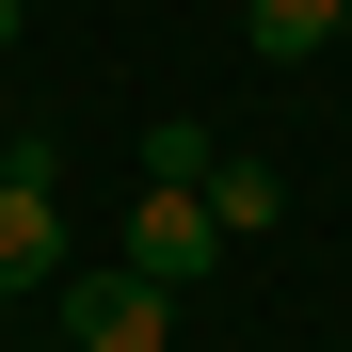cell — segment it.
Returning a JSON list of instances; mask_svg holds the SVG:
<instances>
[{
  "label": "cell",
  "instance_id": "obj_1",
  "mask_svg": "<svg viewBox=\"0 0 352 352\" xmlns=\"http://www.w3.org/2000/svg\"><path fill=\"white\" fill-rule=\"evenodd\" d=\"M176 336V288H144L129 256L112 272H65V352H160Z\"/></svg>",
  "mask_w": 352,
  "mask_h": 352
},
{
  "label": "cell",
  "instance_id": "obj_2",
  "mask_svg": "<svg viewBox=\"0 0 352 352\" xmlns=\"http://www.w3.org/2000/svg\"><path fill=\"white\" fill-rule=\"evenodd\" d=\"M129 272H144V288H192V272H224V224H208V192H144V208H129Z\"/></svg>",
  "mask_w": 352,
  "mask_h": 352
},
{
  "label": "cell",
  "instance_id": "obj_3",
  "mask_svg": "<svg viewBox=\"0 0 352 352\" xmlns=\"http://www.w3.org/2000/svg\"><path fill=\"white\" fill-rule=\"evenodd\" d=\"M48 272H65V208H48V176H0V305Z\"/></svg>",
  "mask_w": 352,
  "mask_h": 352
},
{
  "label": "cell",
  "instance_id": "obj_4",
  "mask_svg": "<svg viewBox=\"0 0 352 352\" xmlns=\"http://www.w3.org/2000/svg\"><path fill=\"white\" fill-rule=\"evenodd\" d=\"M336 32H352V0H241V48L256 65H320Z\"/></svg>",
  "mask_w": 352,
  "mask_h": 352
},
{
  "label": "cell",
  "instance_id": "obj_5",
  "mask_svg": "<svg viewBox=\"0 0 352 352\" xmlns=\"http://www.w3.org/2000/svg\"><path fill=\"white\" fill-rule=\"evenodd\" d=\"M208 224H224V241L288 224V176H272V160H208Z\"/></svg>",
  "mask_w": 352,
  "mask_h": 352
},
{
  "label": "cell",
  "instance_id": "obj_6",
  "mask_svg": "<svg viewBox=\"0 0 352 352\" xmlns=\"http://www.w3.org/2000/svg\"><path fill=\"white\" fill-rule=\"evenodd\" d=\"M208 160H224V144L192 129V112H160V129H144V192H208Z\"/></svg>",
  "mask_w": 352,
  "mask_h": 352
},
{
  "label": "cell",
  "instance_id": "obj_7",
  "mask_svg": "<svg viewBox=\"0 0 352 352\" xmlns=\"http://www.w3.org/2000/svg\"><path fill=\"white\" fill-rule=\"evenodd\" d=\"M0 48H16V0H0Z\"/></svg>",
  "mask_w": 352,
  "mask_h": 352
}]
</instances>
